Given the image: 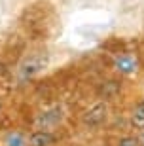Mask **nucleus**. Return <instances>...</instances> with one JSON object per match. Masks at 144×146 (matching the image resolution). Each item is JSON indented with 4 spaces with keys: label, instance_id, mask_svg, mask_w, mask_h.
Masks as SVG:
<instances>
[{
    "label": "nucleus",
    "instance_id": "nucleus-4",
    "mask_svg": "<svg viewBox=\"0 0 144 146\" xmlns=\"http://www.w3.org/2000/svg\"><path fill=\"white\" fill-rule=\"evenodd\" d=\"M117 66H125V68H123V70H133V66H135V63L131 59H125V57H123V59H117Z\"/></svg>",
    "mask_w": 144,
    "mask_h": 146
},
{
    "label": "nucleus",
    "instance_id": "nucleus-6",
    "mask_svg": "<svg viewBox=\"0 0 144 146\" xmlns=\"http://www.w3.org/2000/svg\"><path fill=\"white\" fill-rule=\"evenodd\" d=\"M0 108H2V104H0Z\"/></svg>",
    "mask_w": 144,
    "mask_h": 146
},
{
    "label": "nucleus",
    "instance_id": "nucleus-3",
    "mask_svg": "<svg viewBox=\"0 0 144 146\" xmlns=\"http://www.w3.org/2000/svg\"><path fill=\"white\" fill-rule=\"evenodd\" d=\"M131 121L137 129H144V101H140L137 106H135L133 114H131Z\"/></svg>",
    "mask_w": 144,
    "mask_h": 146
},
{
    "label": "nucleus",
    "instance_id": "nucleus-1",
    "mask_svg": "<svg viewBox=\"0 0 144 146\" xmlns=\"http://www.w3.org/2000/svg\"><path fill=\"white\" fill-rule=\"evenodd\" d=\"M106 118V104H95V106H91L86 114H84V123L89 125V127H95V125H101Z\"/></svg>",
    "mask_w": 144,
    "mask_h": 146
},
{
    "label": "nucleus",
    "instance_id": "nucleus-2",
    "mask_svg": "<svg viewBox=\"0 0 144 146\" xmlns=\"http://www.w3.org/2000/svg\"><path fill=\"white\" fill-rule=\"evenodd\" d=\"M55 142V135L49 131H34L29 137V146H51Z\"/></svg>",
    "mask_w": 144,
    "mask_h": 146
},
{
    "label": "nucleus",
    "instance_id": "nucleus-5",
    "mask_svg": "<svg viewBox=\"0 0 144 146\" xmlns=\"http://www.w3.org/2000/svg\"><path fill=\"white\" fill-rule=\"evenodd\" d=\"M137 144H139L137 139H133V137H125V139L119 141V144H117V146H137Z\"/></svg>",
    "mask_w": 144,
    "mask_h": 146
}]
</instances>
